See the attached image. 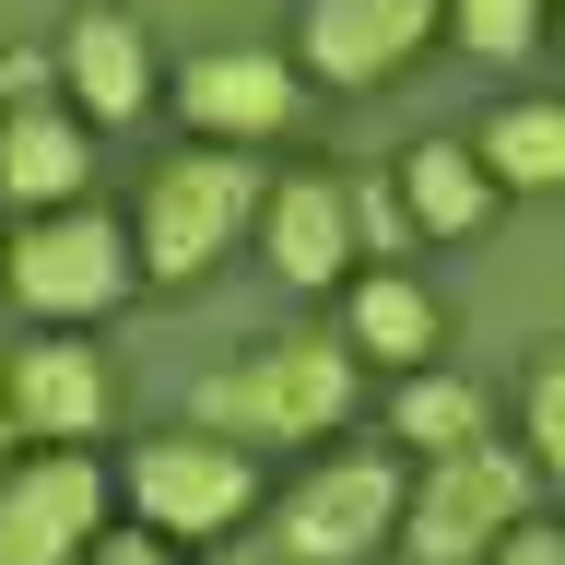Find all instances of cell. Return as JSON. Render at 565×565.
I'll return each mask as SVG.
<instances>
[{"mask_svg": "<svg viewBox=\"0 0 565 565\" xmlns=\"http://www.w3.org/2000/svg\"><path fill=\"white\" fill-rule=\"evenodd\" d=\"M353 413V353L318 342V330H295V342H247L224 377H201V424L212 436H259V448H307V436H330V424Z\"/></svg>", "mask_w": 565, "mask_h": 565, "instance_id": "cell-1", "label": "cell"}, {"mask_svg": "<svg viewBox=\"0 0 565 565\" xmlns=\"http://www.w3.org/2000/svg\"><path fill=\"white\" fill-rule=\"evenodd\" d=\"M247 212H259L247 153L189 141V153H166V166H153V189H141V236H130V259H141L153 282H201L212 259L247 236Z\"/></svg>", "mask_w": 565, "mask_h": 565, "instance_id": "cell-2", "label": "cell"}, {"mask_svg": "<svg viewBox=\"0 0 565 565\" xmlns=\"http://www.w3.org/2000/svg\"><path fill=\"white\" fill-rule=\"evenodd\" d=\"M530 448H494V436H471V448L424 459L413 494H401V542H413L424 565H483L507 530L530 519Z\"/></svg>", "mask_w": 565, "mask_h": 565, "instance_id": "cell-3", "label": "cell"}, {"mask_svg": "<svg viewBox=\"0 0 565 565\" xmlns=\"http://www.w3.org/2000/svg\"><path fill=\"white\" fill-rule=\"evenodd\" d=\"M130 236L106 224L95 201H60V212H24L12 224V247H0V282L24 295L47 330H71V318H106L118 295H130Z\"/></svg>", "mask_w": 565, "mask_h": 565, "instance_id": "cell-4", "label": "cell"}, {"mask_svg": "<svg viewBox=\"0 0 565 565\" xmlns=\"http://www.w3.org/2000/svg\"><path fill=\"white\" fill-rule=\"evenodd\" d=\"M118 494L141 507L153 542H224V530L259 507V471H247L236 436H212V424L189 436V424H177V436H141V448H130Z\"/></svg>", "mask_w": 565, "mask_h": 565, "instance_id": "cell-5", "label": "cell"}, {"mask_svg": "<svg viewBox=\"0 0 565 565\" xmlns=\"http://www.w3.org/2000/svg\"><path fill=\"white\" fill-rule=\"evenodd\" d=\"M401 494H413V471H388V459H318L307 483L282 494V554L295 565L377 554V542H401Z\"/></svg>", "mask_w": 565, "mask_h": 565, "instance_id": "cell-6", "label": "cell"}, {"mask_svg": "<svg viewBox=\"0 0 565 565\" xmlns=\"http://www.w3.org/2000/svg\"><path fill=\"white\" fill-rule=\"evenodd\" d=\"M0 401H12V436H35V448H95L118 424V365L95 342H71V330H35L0 365Z\"/></svg>", "mask_w": 565, "mask_h": 565, "instance_id": "cell-7", "label": "cell"}, {"mask_svg": "<svg viewBox=\"0 0 565 565\" xmlns=\"http://www.w3.org/2000/svg\"><path fill=\"white\" fill-rule=\"evenodd\" d=\"M106 483L95 448H47L24 471H0V565H83V542L106 530Z\"/></svg>", "mask_w": 565, "mask_h": 565, "instance_id": "cell-8", "label": "cell"}, {"mask_svg": "<svg viewBox=\"0 0 565 565\" xmlns=\"http://www.w3.org/2000/svg\"><path fill=\"white\" fill-rule=\"evenodd\" d=\"M295 106H307V83H295L282 47H189V71H177V118H189L201 141H224V153L282 141Z\"/></svg>", "mask_w": 565, "mask_h": 565, "instance_id": "cell-9", "label": "cell"}, {"mask_svg": "<svg viewBox=\"0 0 565 565\" xmlns=\"http://www.w3.org/2000/svg\"><path fill=\"white\" fill-rule=\"evenodd\" d=\"M436 24H448V0H307V71L365 95L388 71H413Z\"/></svg>", "mask_w": 565, "mask_h": 565, "instance_id": "cell-10", "label": "cell"}, {"mask_svg": "<svg viewBox=\"0 0 565 565\" xmlns=\"http://www.w3.org/2000/svg\"><path fill=\"white\" fill-rule=\"evenodd\" d=\"M153 95L166 83H153V47H141L130 12H71L60 24V106L83 130H130Z\"/></svg>", "mask_w": 565, "mask_h": 565, "instance_id": "cell-11", "label": "cell"}, {"mask_svg": "<svg viewBox=\"0 0 565 565\" xmlns=\"http://www.w3.org/2000/svg\"><path fill=\"white\" fill-rule=\"evenodd\" d=\"M259 247H271V282L295 295H330L353 271V201L330 166H295L282 189H259Z\"/></svg>", "mask_w": 565, "mask_h": 565, "instance_id": "cell-12", "label": "cell"}, {"mask_svg": "<svg viewBox=\"0 0 565 565\" xmlns=\"http://www.w3.org/2000/svg\"><path fill=\"white\" fill-rule=\"evenodd\" d=\"M95 189V130L71 118L60 95L47 106H0V201L12 212H60Z\"/></svg>", "mask_w": 565, "mask_h": 565, "instance_id": "cell-13", "label": "cell"}, {"mask_svg": "<svg viewBox=\"0 0 565 565\" xmlns=\"http://www.w3.org/2000/svg\"><path fill=\"white\" fill-rule=\"evenodd\" d=\"M436 295L424 282H401V271H365V282H342V353L353 365H388V377H424L436 365Z\"/></svg>", "mask_w": 565, "mask_h": 565, "instance_id": "cell-14", "label": "cell"}, {"mask_svg": "<svg viewBox=\"0 0 565 565\" xmlns=\"http://www.w3.org/2000/svg\"><path fill=\"white\" fill-rule=\"evenodd\" d=\"M401 212H413V236H483L494 224V177L471 141H413L401 153Z\"/></svg>", "mask_w": 565, "mask_h": 565, "instance_id": "cell-15", "label": "cell"}, {"mask_svg": "<svg viewBox=\"0 0 565 565\" xmlns=\"http://www.w3.org/2000/svg\"><path fill=\"white\" fill-rule=\"evenodd\" d=\"M483 177L494 189H565V95H519L483 118Z\"/></svg>", "mask_w": 565, "mask_h": 565, "instance_id": "cell-16", "label": "cell"}, {"mask_svg": "<svg viewBox=\"0 0 565 565\" xmlns=\"http://www.w3.org/2000/svg\"><path fill=\"white\" fill-rule=\"evenodd\" d=\"M388 424H401V448L448 459V448H471V436H483V388H471V377H413Z\"/></svg>", "mask_w": 565, "mask_h": 565, "instance_id": "cell-17", "label": "cell"}, {"mask_svg": "<svg viewBox=\"0 0 565 565\" xmlns=\"http://www.w3.org/2000/svg\"><path fill=\"white\" fill-rule=\"evenodd\" d=\"M519 448H530V471L565 483V342H542L519 365Z\"/></svg>", "mask_w": 565, "mask_h": 565, "instance_id": "cell-18", "label": "cell"}, {"mask_svg": "<svg viewBox=\"0 0 565 565\" xmlns=\"http://www.w3.org/2000/svg\"><path fill=\"white\" fill-rule=\"evenodd\" d=\"M448 35L471 60H530L542 47V0H448Z\"/></svg>", "mask_w": 565, "mask_h": 565, "instance_id": "cell-19", "label": "cell"}, {"mask_svg": "<svg viewBox=\"0 0 565 565\" xmlns=\"http://www.w3.org/2000/svg\"><path fill=\"white\" fill-rule=\"evenodd\" d=\"M342 201H353V259H401L413 247V212H401V177H342Z\"/></svg>", "mask_w": 565, "mask_h": 565, "instance_id": "cell-20", "label": "cell"}, {"mask_svg": "<svg viewBox=\"0 0 565 565\" xmlns=\"http://www.w3.org/2000/svg\"><path fill=\"white\" fill-rule=\"evenodd\" d=\"M60 95V47H12L0 60V106H47Z\"/></svg>", "mask_w": 565, "mask_h": 565, "instance_id": "cell-21", "label": "cell"}, {"mask_svg": "<svg viewBox=\"0 0 565 565\" xmlns=\"http://www.w3.org/2000/svg\"><path fill=\"white\" fill-rule=\"evenodd\" d=\"M83 565H177V542H153V530H95Z\"/></svg>", "mask_w": 565, "mask_h": 565, "instance_id": "cell-22", "label": "cell"}, {"mask_svg": "<svg viewBox=\"0 0 565 565\" xmlns=\"http://www.w3.org/2000/svg\"><path fill=\"white\" fill-rule=\"evenodd\" d=\"M483 565H565V530H554V519H519V530H507V542H494Z\"/></svg>", "mask_w": 565, "mask_h": 565, "instance_id": "cell-23", "label": "cell"}, {"mask_svg": "<svg viewBox=\"0 0 565 565\" xmlns=\"http://www.w3.org/2000/svg\"><path fill=\"white\" fill-rule=\"evenodd\" d=\"M212 565H295V554H282V542H271V554H212Z\"/></svg>", "mask_w": 565, "mask_h": 565, "instance_id": "cell-24", "label": "cell"}, {"mask_svg": "<svg viewBox=\"0 0 565 565\" xmlns=\"http://www.w3.org/2000/svg\"><path fill=\"white\" fill-rule=\"evenodd\" d=\"M0 448H12V401H0Z\"/></svg>", "mask_w": 565, "mask_h": 565, "instance_id": "cell-25", "label": "cell"}]
</instances>
